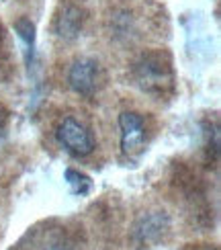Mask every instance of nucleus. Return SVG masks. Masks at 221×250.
I'll use <instances>...</instances> for the list:
<instances>
[{"label":"nucleus","instance_id":"nucleus-1","mask_svg":"<svg viewBox=\"0 0 221 250\" xmlns=\"http://www.w3.org/2000/svg\"><path fill=\"white\" fill-rule=\"evenodd\" d=\"M56 140L68 154L76 158H86L94 152V138L90 129L76 117H64L56 127Z\"/></svg>","mask_w":221,"mask_h":250},{"label":"nucleus","instance_id":"nucleus-2","mask_svg":"<svg viewBox=\"0 0 221 250\" xmlns=\"http://www.w3.org/2000/svg\"><path fill=\"white\" fill-rule=\"evenodd\" d=\"M135 80L147 92H162L172 84V72L160 54H147L135 64Z\"/></svg>","mask_w":221,"mask_h":250},{"label":"nucleus","instance_id":"nucleus-3","mask_svg":"<svg viewBox=\"0 0 221 250\" xmlns=\"http://www.w3.org/2000/svg\"><path fill=\"white\" fill-rule=\"evenodd\" d=\"M99 80H100V68L92 58H78L72 62L68 70V84L70 88L80 97H94L99 90Z\"/></svg>","mask_w":221,"mask_h":250},{"label":"nucleus","instance_id":"nucleus-4","mask_svg":"<svg viewBox=\"0 0 221 250\" xmlns=\"http://www.w3.org/2000/svg\"><path fill=\"white\" fill-rule=\"evenodd\" d=\"M119 129H121V152L125 156H140L147 142L143 117L135 111H123L119 115Z\"/></svg>","mask_w":221,"mask_h":250},{"label":"nucleus","instance_id":"nucleus-5","mask_svg":"<svg viewBox=\"0 0 221 250\" xmlns=\"http://www.w3.org/2000/svg\"><path fill=\"white\" fill-rule=\"evenodd\" d=\"M170 220L164 211H150L143 213L133 226V240L138 244H156L168 232Z\"/></svg>","mask_w":221,"mask_h":250},{"label":"nucleus","instance_id":"nucleus-6","mask_svg":"<svg viewBox=\"0 0 221 250\" xmlns=\"http://www.w3.org/2000/svg\"><path fill=\"white\" fill-rule=\"evenodd\" d=\"M84 21H86V13L80 4H74V2H66L61 6V10L56 17V33L58 37L72 41L80 35V31L84 27Z\"/></svg>","mask_w":221,"mask_h":250},{"label":"nucleus","instance_id":"nucleus-7","mask_svg":"<svg viewBox=\"0 0 221 250\" xmlns=\"http://www.w3.org/2000/svg\"><path fill=\"white\" fill-rule=\"evenodd\" d=\"M66 183L70 187V193L72 195H88L92 191V181L88 179L86 174H82L78 170H74V168H68L66 170Z\"/></svg>","mask_w":221,"mask_h":250},{"label":"nucleus","instance_id":"nucleus-8","mask_svg":"<svg viewBox=\"0 0 221 250\" xmlns=\"http://www.w3.org/2000/svg\"><path fill=\"white\" fill-rule=\"evenodd\" d=\"M15 29H17L19 37L23 39L29 47H33V39H35V35H33V23H31V21H27V19H20L19 23L15 25Z\"/></svg>","mask_w":221,"mask_h":250},{"label":"nucleus","instance_id":"nucleus-9","mask_svg":"<svg viewBox=\"0 0 221 250\" xmlns=\"http://www.w3.org/2000/svg\"><path fill=\"white\" fill-rule=\"evenodd\" d=\"M6 127H8V115H6V111L0 107V140L6 135Z\"/></svg>","mask_w":221,"mask_h":250}]
</instances>
